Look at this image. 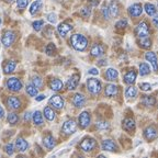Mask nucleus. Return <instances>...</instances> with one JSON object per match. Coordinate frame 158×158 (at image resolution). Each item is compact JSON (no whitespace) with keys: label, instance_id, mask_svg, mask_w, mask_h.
<instances>
[{"label":"nucleus","instance_id":"f257e3e1","mask_svg":"<svg viewBox=\"0 0 158 158\" xmlns=\"http://www.w3.org/2000/svg\"><path fill=\"white\" fill-rule=\"evenodd\" d=\"M70 43L72 46L74 47L76 51H85L88 45V40L81 34H74L70 37Z\"/></svg>","mask_w":158,"mask_h":158},{"label":"nucleus","instance_id":"f03ea898","mask_svg":"<svg viewBox=\"0 0 158 158\" xmlns=\"http://www.w3.org/2000/svg\"><path fill=\"white\" fill-rule=\"evenodd\" d=\"M87 88L88 91L92 94H98L101 91V82L99 81V79L97 78H89L87 80Z\"/></svg>","mask_w":158,"mask_h":158},{"label":"nucleus","instance_id":"7ed1b4c3","mask_svg":"<svg viewBox=\"0 0 158 158\" xmlns=\"http://www.w3.org/2000/svg\"><path fill=\"white\" fill-rule=\"evenodd\" d=\"M135 35L138 39H142V37H147L149 35V27L148 24L145 21H142L137 24V27H135Z\"/></svg>","mask_w":158,"mask_h":158},{"label":"nucleus","instance_id":"20e7f679","mask_svg":"<svg viewBox=\"0 0 158 158\" xmlns=\"http://www.w3.org/2000/svg\"><path fill=\"white\" fill-rule=\"evenodd\" d=\"M7 88L11 91H20L22 89V82L15 77H11L7 80Z\"/></svg>","mask_w":158,"mask_h":158},{"label":"nucleus","instance_id":"39448f33","mask_svg":"<svg viewBox=\"0 0 158 158\" xmlns=\"http://www.w3.org/2000/svg\"><path fill=\"white\" fill-rule=\"evenodd\" d=\"M144 137L147 139L148 142H152L154 139L158 137V131L157 128L154 127V126H148V127L145 128L144 131Z\"/></svg>","mask_w":158,"mask_h":158},{"label":"nucleus","instance_id":"423d86ee","mask_svg":"<svg viewBox=\"0 0 158 158\" xmlns=\"http://www.w3.org/2000/svg\"><path fill=\"white\" fill-rule=\"evenodd\" d=\"M76 122L74 120H67L64 124H63L62 127V132L66 135H69V134L74 133L76 131Z\"/></svg>","mask_w":158,"mask_h":158},{"label":"nucleus","instance_id":"0eeeda50","mask_svg":"<svg viewBox=\"0 0 158 158\" xmlns=\"http://www.w3.org/2000/svg\"><path fill=\"white\" fill-rule=\"evenodd\" d=\"M78 121H79V125H80L81 128L88 127L89 124H90V121H91V118H90L89 112H87V111L81 112L78 118Z\"/></svg>","mask_w":158,"mask_h":158},{"label":"nucleus","instance_id":"6e6552de","mask_svg":"<svg viewBox=\"0 0 158 158\" xmlns=\"http://www.w3.org/2000/svg\"><path fill=\"white\" fill-rule=\"evenodd\" d=\"M15 39V33L11 32V31H7V32H5V34H3L2 39H1V42H2L5 47H9L13 44Z\"/></svg>","mask_w":158,"mask_h":158},{"label":"nucleus","instance_id":"1a4fd4ad","mask_svg":"<svg viewBox=\"0 0 158 158\" xmlns=\"http://www.w3.org/2000/svg\"><path fill=\"white\" fill-rule=\"evenodd\" d=\"M96 146V141L94 138H85L84 141L80 143V148L84 152H90L92 151Z\"/></svg>","mask_w":158,"mask_h":158},{"label":"nucleus","instance_id":"9d476101","mask_svg":"<svg viewBox=\"0 0 158 158\" xmlns=\"http://www.w3.org/2000/svg\"><path fill=\"white\" fill-rule=\"evenodd\" d=\"M48 103L49 106H52L55 109H62L64 106V100H63V98L60 96L55 94V96H53L52 98L49 99Z\"/></svg>","mask_w":158,"mask_h":158},{"label":"nucleus","instance_id":"9b49d317","mask_svg":"<svg viewBox=\"0 0 158 158\" xmlns=\"http://www.w3.org/2000/svg\"><path fill=\"white\" fill-rule=\"evenodd\" d=\"M143 12V8L139 3H134L132 5L131 7L128 8V15H131L133 18H136V17H139Z\"/></svg>","mask_w":158,"mask_h":158},{"label":"nucleus","instance_id":"f8f14e48","mask_svg":"<svg viewBox=\"0 0 158 158\" xmlns=\"http://www.w3.org/2000/svg\"><path fill=\"white\" fill-rule=\"evenodd\" d=\"M122 126H123L124 130L127 131L128 133H133L136 128L135 121H134L133 118H125V120H123V122H122Z\"/></svg>","mask_w":158,"mask_h":158},{"label":"nucleus","instance_id":"ddd939ff","mask_svg":"<svg viewBox=\"0 0 158 158\" xmlns=\"http://www.w3.org/2000/svg\"><path fill=\"white\" fill-rule=\"evenodd\" d=\"M145 58H146V60H148V62L151 63V65L153 66L154 70L157 72L158 70V60H157V56H156L155 53L154 52H147L145 55Z\"/></svg>","mask_w":158,"mask_h":158},{"label":"nucleus","instance_id":"4468645a","mask_svg":"<svg viewBox=\"0 0 158 158\" xmlns=\"http://www.w3.org/2000/svg\"><path fill=\"white\" fill-rule=\"evenodd\" d=\"M101 147L103 151L106 152H115L118 149V146L112 139H104L101 144Z\"/></svg>","mask_w":158,"mask_h":158},{"label":"nucleus","instance_id":"2eb2a0df","mask_svg":"<svg viewBox=\"0 0 158 158\" xmlns=\"http://www.w3.org/2000/svg\"><path fill=\"white\" fill-rule=\"evenodd\" d=\"M86 103V98H85L84 94H76L73 98V104L77 108H81Z\"/></svg>","mask_w":158,"mask_h":158},{"label":"nucleus","instance_id":"dca6fc26","mask_svg":"<svg viewBox=\"0 0 158 158\" xmlns=\"http://www.w3.org/2000/svg\"><path fill=\"white\" fill-rule=\"evenodd\" d=\"M73 30V27L68 23H60L57 27V31L60 34V36H66L70 31Z\"/></svg>","mask_w":158,"mask_h":158},{"label":"nucleus","instance_id":"f3484780","mask_svg":"<svg viewBox=\"0 0 158 158\" xmlns=\"http://www.w3.org/2000/svg\"><path fill=\"white\" fill-rule=\"evenodd\" d=\"M79 84V75L76 74V75H73L70 78L68 79V81H67V88L68 90H75L77 88Z\"/></svg>","mask_w":158,"mask_h":158},{"label":"nucleus","instance_id":"a211bd4d","mask_svg":"<svg viewBox=\"0 0 158 158\" xmlns=\"http://www.w3.org/2000/svg\"><path fill=\"white\" fill-rule=\"evenodd\" d=\"M7 104H8L9 108L13 109V110H17V109H19L20 106H21V101H20L19 98H17V97L11 96V97L8 98Z\"/></svg>","mask_w":158,"mask_h":158},{"label":"nucleus","instance_id":"6ab92c4d","mask_svg":"<svg viewBox=\"0 0 158 158\" xmlns=\"http://www.w3.org/2000/svg\"><path fill=\"white\" fill-rule=\"evenodd\" d=\"M104 92H106V97H110V98H112V97H115L116 94H118V86H115V85H113V84L106 85Z\"/></svg>","mask_w":158,"mask_h":158},{"label":"nucleus","instance_id":"aec40b11","mask_svg":"<svg viewBox=\"0 0 158 158\" xmlns=\"http://www.w3.org/2000/svg\"><path fill=\"white\" fill-rule=\"evenodd\" d=\"M15 147H17V149L19 152H25L27 149V147H29V144H27V142L25 141L23 137H18V139L15 141Z\"/></svg>","mask_w":158,"mask_h":158},{"label":"nucleus","instance_id":"412c9836","mask_svg":"<svg viewBox=\"0 0 158 158\" xmlns=\"http://www.w3.org/2000/svg\"><path fill=\"white\" fill-rule=\"evenodd\" d=\"M104 53V49H103V46L100 44H94V46L91 47V51H90V54L94 57H100L102 56Z\"/></svg>","mask_w":158,"mask_h":158},{"label":"nucleus","instance_id":"4be33fe9","mask_svg":"<svg viewBox=\"0 0 158 158\" xmlns=\"http://www.w3.org/2000/svg\"><path fill=\"white\" fill-rule=\"evenodd\" d=\"M118 77V73L116 69L114 68H108V70L106 72V78L109 81H114L116 80Z\"/></svg>","mask_w":158,"mask_h":158},{"label":"nucleus","instance_id":"5701e85b","mask_svg":"<svg viewBox=\"0 0 158 158\" xmlns=\"http://www.w3.org/2000/svg\"><path fill=\"white\" fill-rule=\"evenodd\" d=\"M136 80V73L134 70H130L124 75V82L127 85H133Z\"/></svg>","mask_w":158,"mask_h":158},{"label":"nucleus","instance_id":"b1692460","mask_svg":"<svg viewBox=\"0 0 158 158\" xmlns=\"http://www.w3.org/2000/svg\"><path fill=\"white\" fill-rule=\"evenodd\" d=\"M49 87H51V89L54 90V91H60V90L63 89V87H64V85H63L62 80L55 78V79H52V80H51Z\"/></svg>","mask_w":158,"mask_h":158},{"label":"nucleus","instance_id":"393cba45","mask_svg":"<svg viewBox=\"0 0 158 158\" xmlns=\"http://www.w3.org/2000/svg\"><path fill=\"white\" fill-rule=\"evenodd\" d=\"M43 144H44V146L46 148L52 149V148H54L55 145H56V142H55V138L53 137L52 135H47V136H45L44 139H43Z\"/></svg>","mask_w":158,"mask_h":158},{"label":"nucleus","instance_id":"a878e982","mask_svg":"<svg viewBox=\"0 0 158 158\" xmlns=\"http://www.w3.org/2000/svg\"><path fill=\"white\" fill-rule=\"evenodd\" d=\"M15 66H17V63L12 62V60H8L6 62V64L3 65V73L5 74H11V73L15 72Z\"/></svg>","mask_w":158,"mask_h":158},{"label":"nucleus","instance_id":"bb28decb","mask_svg":"<svg viewBox=\"0 0 158 158\" xmlns=\"http://www.w3.org/2000/svg\"><path fill=\"white\" fill-rule=\"evenodd\" d=\"M108 8H109V11H110V15H111V17H118V5L116 1L112 0Z\"/></svg>","mask_w":158,"mask_h":158},{"label":"nucleus","instance_id":"cd10ccee","mask_svg":"<svg viewBox=\"0 0 158 158\" xmlns=\"http://www.w3.org/2000/svg\"><path fill=\"white\" fill-rule=\"evenodd\" d=\"M41 8H42V0H35L34 2L30 6V13L35 15Z\"/></svg>","mask_w":158,"mask_h":158},{"label":"nucleus","instance_id":"c85d7f7f","mask_svg":"<svg viewBox=\"0 0 158 158\" xmlns=\"http://www.w3.org/2000/svg\"><path fill=\"white\" fill-rule=\"evenodd\" d=\"M138 45L142 47V48H149L152 46V41L149 40V37H142V39L138 40Z\"/></svg>","mask_w":158,"mask_h":158},{"label":"nucleus","instance_id":"c756f323","mask_svg":"<svg viewBox=\"0 0 158 158\" xmlns=\"http://www.w3.org/2000/svg\"><path fill=\"white\" fill-rule=\"evenodd\" d=\"M144 9H145L146 13H147L148 15H151V17H153V15H156V12H157V9H156V7L153 3H145Z\"/></svg>","mask_w":158,"mask_h":158},{"label":"nucleus","instance_id":"7c9ffc66","mask_svg":"<svg viewBox=\"0 0 158 158\" xmlns=\"http://www.w3.org/2000/svg\"><path fill=\"white\" fill-rule=\"evenodd\" d=\"M143 103L146 106H153L156 103V99L153 96H144L143 97Z\"/></svg>","mask_w":158,"mask_h":158},{"label":"nucleus","instance_id":"2f4dec72","mask_svg":"<svg viewBox=\"0 0 158 158\" xmlns=\"http://www.w3.org/2000/svg\"><path fill=\"white\" fill-rule=\"evenodd\" d=\"M44 116L46 118V120H48V121H53V120L55 118V113L52 109L49 108V106H45L44 108Z\"/></svg>","mask_w":158,"mask_h":158},{"label":"nucleus","instance_id":"473e14b6","mask_svg":"<svg viewBox=\"0 0 158 158\" xmlns=\"http://www.w3.org/2000/svg\"><path fill=\"white\" fill-rule=\"evenodd\" d=\"M33 122L35 125H42L43 124V116L40 111H35L33 114Z\"/></svg>","mask_w":158,"mask_h":158},{"label":"nucleus","instance_id":"72a5a7b5","mask_svg":"<svg viewBox=\"0 0 158 158\" xmlns=\"http://www.w3.org/2000/svg\"><path fill=\"white\" fill-rule=\"evenodd\" d=\"M136 94H137V89H136L134 86H132V85L126 89L125 96L127 97V98H135Z\"/></svg>","mask_w":158,"mask_h":158},{"label":"nucleus","instance_id":"f704fd0d","mask_svg":"<svg viewBox=\"0 0 158 158\" xmlns=\"http://www.w3.org/2000/svg\"><path fill=\"white\" fill-rule=\"evenodd\" d=\"M149 74V66L145 63H142L139 64V75L141 76H146V75Z\"/></svg>","mask_w":158,"mask_h":158},{"label":"nucleus","instance_id":"c9c22d12","mask_svg":"<svg viewBox=\"0 0 158 158\" xmlns=\"http://www.w3.org/2000/svg\"><path fill=\"white\" fill-rule=\"evenodd\" d=\"M37 90H39V89H37L34 85H27V94H29V96H31V97L36 96Z\"/></svg>","mask_w":158,"mask_h":158},{"label":"nucleus","instance_id":"e433bc0d","mask_svg":"<svg viewBox=\"0 0 158 158\" xmlns=\"http://www.w3.org/2000/svg\"><path fill=\"white\" fill-rule=\"evenodd\" d=\"M55 52H56V47H55V45L53 44V43H49V44L46 46V48H45V53H46L47 55H49V56H52V55H54Z\"/></svg>","mask_w":158,"mask_h":158},{"label":"nucleus","instance_id":"4c0bfd02","mask_svg":"<svg viewBox=\"0 0 158 158\" xmlns=\"http://www.w3.org/2000/svg\"><path fill=\"white\" fill-rule=\"evenodd\" d=\"M7 120H8V123L15 124L18 122V120H19V118H18V115L15 113H9L7 116Z\"/></svg>","mask_w":158,"mask_h":158},{"label":"nucleus","instance_id":"58836bf2","mask_svg":"<svg viewBox=\"0 0 158 158\" xmlns=\"http://www.w3.org/2000/svg\"><path fill=\"white\" fill-rule=\"evenodd\" d=\"M96 126H97V128H98V130H101V131H103V130H108L110 125H109V123L106 121H99V122H97Z\"/></svg>","mask_w":158,"mask_h":158},{"label":"nucleus","instance_id":"ea45409f","mask_svg":"<svg viewBox=\"0 0 158 158\" xmlns=\"http://www.w3.org/2000/svg\"><path fill=\"white\" fill-rule=\"evenodd\" d=\"M32 85H34V86L36 87L37 89L41 88V87L43 86V81H42V79H41V77H39V76L33 77V79H32Z\"/></svg>","mask_w":158,"mask_h":158},{"label":"nucleus","instance_id":"a19ab883","mask_svg":"<svg viewBox=\"0 0 158 158\" xmlns=\"http://www.w3.org/2000/svg\"><path fill=\"white\" fill-rule=\"evenodd\" d=\"M43 24H44V21H43V20H37V21H34V22L32 23V27L35 31H41Z\"/></svg>","mask_w":158,"mask_h":158},{"label":"nucleus","instance_id":"79ce46f5","mask_svg":"<svg viewBox=\"0 0 158 158\" xmlns=\"http://www.w3.org/2000/svg\"><path fill=\"white\" fill-rule=\"evenodd\" d=\"M5 152L7 153V155H9V156L13 155V153H15V149H13V144H11V143L7 144V145L5 146Z\"/></svg>","mask_w":158,"mask_h":158},{"label":"nucleus","instance_id":"37998d69","mask_svg":"<svg viewBox=\"0 0 158 158\" xmlns=\"http://www.w3.org/2000/svg\"><path fill=\"white\" fill-rule=\"evenodd\" d=\"M115 27H118V29H124V27H127V20H125V19L120 20V21H118V22H116Z\"/></svg>","mask_w":158,"mask_h":158},{"label":"nucleus","instance_id":"c03bdc74","mask_svg":"<svg viewBox=\"0 0 158 158\" xmlns=\"http://www.w3.org/2000/svg\"><path fill=\"white\" fill-rule=\"evenodd\" d=\"M80 13H81V15L84 18H88V17H90V15H91V10H90V8L85 7L80 10Z\"/></svg>","mask_w":158,"mask_h":158},{"label":"nucleus","instance_id":"a18cd8bd","mask_svg":"<svg viewBox=\"0 0 158 158\" xmlns=\"http://www.w3.org/2000/svg\"><path fill=\"white\" fill-rule=\"evenodd\" d=\"M47 21H48L49 23H52V24L56 23V21H57L56 15H55V13H48V15H47Z\"/></svg>","mask_w":158,"mask_h":158},{"label":"nucleus","instance_id":"49530a36","mask_svg":"<svg viewBox=\"0 0 158 158\" xmlns=\"http://www.w3.org/2000/svg\"><path fill=\"white\" fill-rule=\"evenodd\" d=\"M27 3H29V0H17V5L20 9H24V8H27Z\"/></svg>","mask_w":158,"mask_h":158},{"label":"nucleus","instance_id":"de8ad7c7","mask_svg":"<svg viewBox=\"0 0 158 158\" xmlns=\"http://www.w3.org/2000/svg\"><path fill=\"white\" fill-rule=\"evenodd\" d=\"M139 87H141V89L143 91H149L152 89V85L147 84V82H143V84L139 85Z\"/></svg>","mask_w":158,"mask_h":158},{"label":"nucleus","instance_id":"09e8293b","mask_svg":"<svg viewBox=\"0 0 158 158\" xmlns=\"http://www.w3.org/2000/svg\"><path fill=\"white\" fill-rule=\"evenodd\" d=\"M102 15H103V17L106 18V19H110V11H109V8L106 7V6H104L103 8H102Z\"/></svg>","mask_w":158,"mask_h":158},{"label":"nucleus","instance_id":"8fccbe9b","mask_svg":"<svg viewBox=\"0 0 158 158\" xmlns=\"http://www.w3.org/2000/svg\"><path fill=\"white\" fill-rule=\"evenodd\" d=\"M89 74L90 75H94V76H97V75L99 74V70L97 68H91L90 70H89Z\"/></svg>","mask_w":158,"mask_h":158},{"label":"nucleus","instance_id":"3c124183","mask_svg":"<svg viewBox=\"0 0 158 158\" xmlns=\"http://www.w3.org/2000/svg\"><path fill=\"white\" fill-rule=\"evenodd\" d=\"M153 23L156 27H158V15H154L153 18Z\"/></svg>","mask_w":158,"mask_h":158},{"label":"nucleus","instance_id":"603ef678","mask_svg":"<svg viewBox=\"0 0 158 158\" xmlns=\"http://www.w3.org/2000/svg\"><path fill=\"white\" fill-rule=\"evenodd\" d=\"M45 99V94H39V96L35 98V100H36L37 102H40V101H42V100H44Z\"/></svg>","mask_w":158,"mask_h":158},{"label":"nucleus","instance_id":"864d4df0","mask_svg":"<svg viewBox=\"0 0 158 158\" xmlns=\"http://www.w3.org/2000/svg\"><path fill=\"white\" fill-rule=\"evenodd\" d=\"M0 118H5V110H3V108L1 106H0Z\"/></svg>","mask_w":158,"mask_h":158},{"label":"nucleus","instance_id":"5fc2aeb1","mask_svg":"<svg viewBox=\"0 0 158 158\" xmlns=\"http://www.w3.org/2000/svg\"><path fill=\"white\" fill-rule=\"evenodd\" d=\"M30 118H31V113H30V112H27V113H25V115H24V120H25V121H29Z\"/></svg>","mask_w":158,"mask_h":158},{"label":"nucleus","instance_id":"6e6d98bb","mask_svg":"<svg viewBox=\"0 0 158 158\" xmlns=\"http://www.w3.org/2000/svg\"><path fill=\"white\" fill-rule=\"evenodd\" d=\"M90 2H91V5H92V6H98L99 0H90Z\"/></svg>","mask_w":158,"mask_h":158},{"label":"nucleus","instance_id":"4d7b16f0","mask_svg":"<svg viewBox=\"0 0 158 158\" xmlns=\"http://www.w3.org/2000/svg\"><path fill=\"white\" fill-rule=\"evenodd\" d=\"M100 66H104V65H106V60H104V59H102V60H100V63H98Z\"/></svg>","mask_w":158,"mask_h":158},{"label":"nucleus","instance_id":"13d9d810","mask_svg":"<svg viewBox=\"0 0 158 158\" xmlns=\"http://www.w3.org/2000/svg\"><path fill=\"white\" fill-rule=\"evenodd\" d=\"M6 1H7V2H11V1H12V0H6Z\"/></svg>","mask_w":158,"mask_h":158},{"label":"nucleus","instance_id":"bf43d9fd","mask_svg":"<svg viewBox=\"0 0 158 158\" xmlns=\"http://www.w3.org/2000/svg\"><path fill=\"white\" fill-rule=\"evenodd\" d=\"M0 24H1V19H0Z\"/></svg>","mask_w":158,"mask_h":158}]
</instances>
